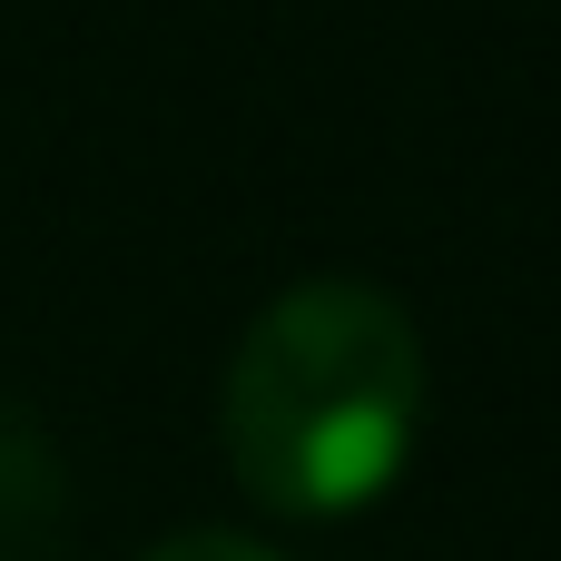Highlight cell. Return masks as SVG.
I'll return each mask as SVG.
<instances>
[{
    "instance_id": "2",
    "label": "cell",
    "mask_w": 561,
    "mask_h": 561,
    "mask_svg": "<svg viewBox=\"0 0 561 561\" xmlns=\"http://www.w3.org/2000/svg\"><path fill=\"white\" fill-rule=\"evenodd\" d=\"M69 542V473L49 434L0 394V561H59Z\"/></svg>"
},
{
    "instance_id": "1",
    "label": "cell",
    "mask_w": 561,
    "mask_h": 561,
    "mask_svg": "<svg viewBox=\"0 0 561 561\" xmlns=\"http://www.w3.org/2000/svg\"><path fill=\"white\" fill-rule=\"evenodd\" d=\"M217 434L237 483L286 523H345L394 493L424 434V335L365 276L286 286L217 394Z\"/></svg>"
},
{
    "instance_id": "3",
    "label": "cell",
    "mask_w": 561,
    "mask_h": 561,
    "mask_svg": "<svg viewBox=\"0 0 561 561\" xmlns=\"http://www.w3.org/2000/svg\"><path fill=\"white\" fill-rule=\"evenodd\" d=\"M138 561H286V552H266L247 533H168V542H148Z\"/></svg>"
}]
</instances>
